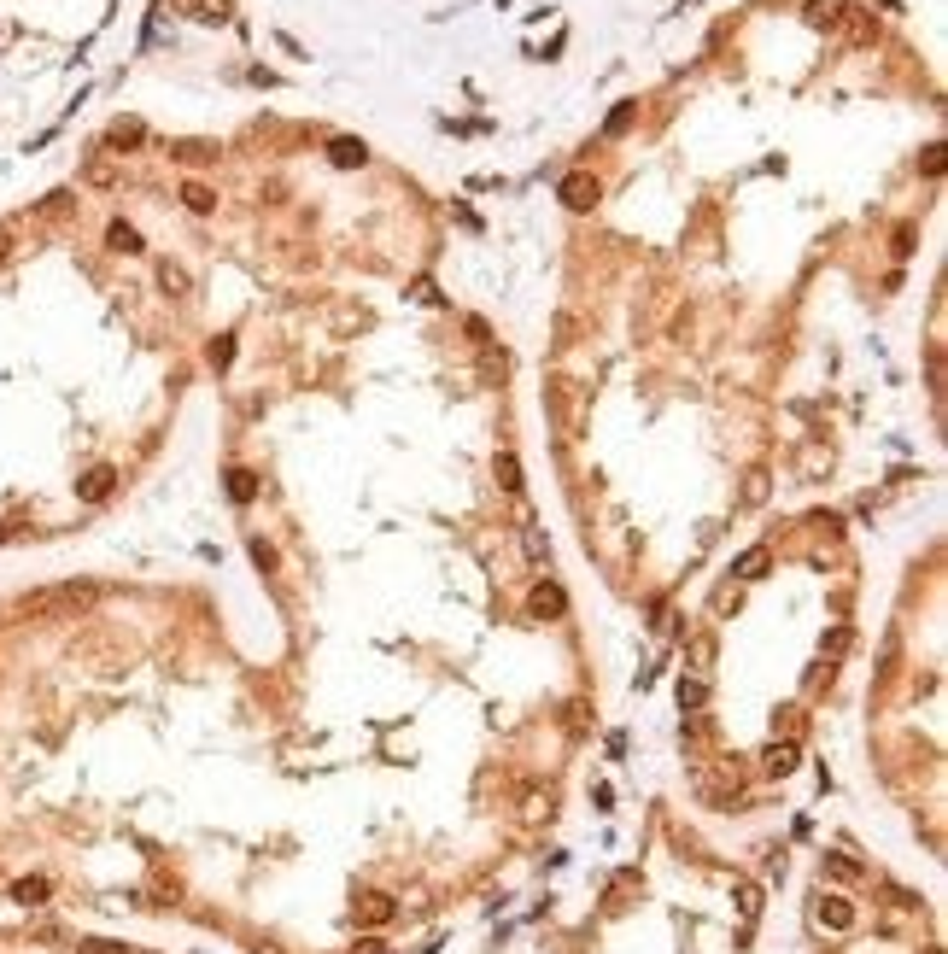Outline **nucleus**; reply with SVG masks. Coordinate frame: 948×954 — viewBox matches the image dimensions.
<instances>
[{
    "label": "nucleus",
    "instance_id": "f03ea898",
    "mask_svg": "<svg viewBox=\"0 0 948 954\" xmlns=\"http://www.w3.org/2000/svg\"><path fill=\"white\" fill-rule=\"evenodd\" d=\"M6 896H12L18 908H42V902L53 896V878H47V872H24V878L6 885Z\"/></svg>",
    "mask_w": 948,
    "mask_h": 954
},
{
    "label": "nucleus",
    "instance_id": "a878e982",
    "mask_svg": "<svg viewBox=\"0 0 948 954\" xmlns=\"http://www.w3.org/2000/svg\"><path fill=\"white\" fill-rule=\"evenodd\" d=\"M825 867H832L837 878H861V867H855V861H843V855H832V861H825Z\"/></svg>",
    "mask_w": 948,
    "mask_h": 954
},
{
    "label": "nucleus",
    "instance_id": "ddd939ff",
    "mask_svg": "<svg viewBox=\"0 0 948 954\" xmlns=\"http://www.w3.org/2000/svg\"><path fill=\"white\" fill-rule=\"evenodd\" d=\"M229 498H235V504H252V498H258V480H252L246 469H229Z\"/></svg>",
    "mask_w": 948,
    "mask_h": 954
},
{
    "label": "nucleus",
    "instance_id": "a211bd4d",
    "mask_svg": "<svg viewBox=\"0 0 948 954\" xmlns=\"http://www.w3.org/2000/svg\"><path fill=\"white\" fill-rule=\"evenodd\" d=\"M158 281H165V293H188V287H194L181 264H158Z\"/></svg>",
    "mask_w": 948,
    "mask_h": 954
},
{
    "label": "nucleus",
    "instance_id": "f257e3e1",
    "mask_svg": "<svg viewBox=\"0 0 948 954\" xmlns=\"http://www.w3.org/2000/svg\"><path fill=\"white\" fill-rule=\"evenodd\" d=\"M544 410H550V421H557V434H574V410H580V387L574 381H544Z\"/></svg>",
    "mask_w": 948,
    "mask_h": 954
},
{
    "label": "nucleus",
    "instance_id": "0eeeda50",
    "mask_svg": "<svg viewBox=\"0 0 948 954\" xmlns=\"http://www.w3.org/2000/svg\"><path fill=\"white\" fill-rule=\"evenodd\" d=\"M767 562H773L767 545H750L738 562H732V574H738V580H761V574H767Z\"/></svg>",
    "mask_w": 948,
    "mask_h": 954
},
{
    "label": "nucleus",
    "instance_id": "20e7f679",
    "mask_svg": "<svg viewBox=\"0 0 948 954\" xmlns=\"http://www.w3.org/2000/svg\"><path fill=\"white\" fill-rule=\"evenodd\" d=\"M527 609H533V615H544V621H562V615H568V597H562V586L539 580V586H533V597H527Z\"/></svg>",
    "mask_w": 948,
    "mask_h": 954
},
{
    "label": "nucleus",
    "instance_id": "f8f14e48",
    "mask_svg": "<svg viewBox=\"0 0 948 954\" xmlns=\"http://www.w3.org/2000/svg\"><path fill=\"white\" fill-rule=\"evenodd\" d=\"M170 153H176L181 164H211V158H217V147H211V140H176Z\"/></svg>",
    "mask_w": 948,
    "mask_h": 954
},
{
    "label": "nucleus",
    "instance_id": "bb28decb",
    "mask_svg": "<svg viewBox=\"0 0 948 954\" xmlns=\"http://www.w3.org/2000/svg\"><path fill=\"white\" fill-rule=\"evenodd\" d=\"M825 650H832V656H843V650H849V627H837L832 638H825Z\"/></svg>",
    "mask_w": 948,
    "mask_h": 954
},
{
    "label": "nucleus",
    "instance_id": "412c9836",
    "mask_svg": "<svg viewBox=\"0 0 948 954\" xmlns=\"http://www.w3.org/2000/svg\"><path fill=\"white\" fill-rule=\"evenodd\" d=\"M194 18H199V24H223V18H229V0H194Z\"/></svg>",
    "mask_w": 948,
    "mask_h": 954
},
{
    "label": "nucleus",
    "instance_id": "2eb2a0df",
    "mask_svg": "<svg viewBox=\"0 0 948 954\" xmlns=\"http://www.w3.org/2000/svg\"><path fill=\"white\" fill-rule=\"evenodd\" d=\"M106 246H112V253H141V235L129 223H112L106 228Z\"/></svg>",
    "mask_w": 948,
    "mask_h": 954
},
{
    "label": "nucleus",
    "instance_id": "393cba45",
    "mask_svg": "<svg viewBox=\"0 0 948 954\" xmlns=\"http://www.w3.org/2000/svg\"><path fill=\"white\" fill-rule=\"evenodd\" d=\"M252 557H258V568H276V545H264V539H252Z\"/></svg>",
    "mask_w": 948,
    "mask_h": 954
},
{
    "label": "nucleus",
    "instance_id": "f3484780",
    "mask_svg": "<svg viewBox=\"0 0 948 954\" xmlns=\"http://www.w3.org/2000/svg\"><path fill=\"white\" fill-rule=\"evenodd\" d=\"M521 550H527L533 562H544V557H550V545H544V533H539V527H533L527 516H521Z\"/></svg>",
    "mask_w": 948,
    "mask_h": 954
},
{
    "label": "nucleus",
    "instance_id": "4468645a",
    "mask_svg": "<svg viewBox=\"0 0 948 954\" xmlns=\"http://www.w3.org/2000/svg\"><path fill=\"white\" fill-rule=\"evenodd\" d=\"M767 773H773V779L796 773V744H773V750H767Z\"/></svg>",
    "mask_w": 948,
    "mask_h": 954
},
{
    "label": "nucleus",
    "instance_id": "423d86ee",
    "mask_svg": "<svg viewBox=\"0 0 948 954\" xmlns=\"http://www.w3.org/2000/svg\"><path fill=\"white\" fill-rule=\"evenodd\" d=\"M112 486H117L112 469H88L83 486H76V498H83V504H100V498H112Z\"/></svg>",
    "mask_w": 948,
    "mask_h": 954
},
{
    "label": "nucleus",
    "instance_id": "6e6552de",
    "mask_svg": "<svg viewBox=\"0 0 948 954\" xmlns=\"http://www.w3.org/2000/svg\"><path fill=\"white\" fill-rule=\"evenodd\" d=\"M358 919H363V926H387V919H392V896H381V890H369V896L358 902Z\"/></svg>",
    "mask_w": 948,
    "mask_h": 954
},
{
    "label": "nucleus",
    "instance_id": "aec40b11",
    "mask_svg": "<svg viewBox=\"0 0 948 954\" xmlns=\"http://www.w3.org/2000/svg\"><path fill=\"white\" fill-rule=\"evenodd\" d=\"M141 135H147V129H141L135 117H117V124H112V147H135Z\"/></svg>",
    "mask_w": 948,
    "mask_h": 954
},
{
    "label": "nucleus",
    "instance_id": "1a4fd4ad",
    "mask_svg": "<svg viewBox=\"0 0 948 954\" xmlns=\"http://www.w3.org/2000/svg\"><path fill=\"white\" fill-rule=\"evenodd\" d=\"M328 158H334L340 170H351V164H363V158H369V147H363V140H351V135H340V140H328Z\"/></svg>",
    "mask_w": 948,
    "mask_h": 954
},
{
    "label": "nucleus",
    "instance_id": "7ed1b4c3",
    "mask_svg": "<svg viewBox=\"0 0 948 954\" xmlns=\"http://www.w3.org/2000/svg\"><path fill=\"white\" fill-rule=\"evenodd\" d=\"M598 199H603V188H598V176H586V170L562 182V205H568V211H591Z\"/></svg>",
    "mask_w": 948,
    "mask_h": 954
},
{
    "label": "nucleus",
    "instance_id": "6ab92c4d",
    "mask_svg": "<svg viewBox=\"0 0 948 954\" xmlns=\"http://www.w3.org/2000/svg\"><path fill=\"white\" fill-rule=\"evenodd\" d=\"M498 480H503V492H521V463H516V451H503V457H498Z\"/></svg>",
    "mask_w": 948,
    "mask_h": 954
},
{
    "label": "nucleus",
    "instance_id": "39448f33",
    "mask_svg": "<svg viewBox=\"0 0 948 954\" xmlns=\"http://www.w3.org/2000/svg\"><path fill=\"white\" fill-rule=\"evenodd\" d=\"M814 926H825V931H849L855 926V908L843 896H820L814 902Z\"/></svg>",
    "mask_w": 948,
    "mask_h": 954
},
{
    "label": "nucleus",
    "instance_id": "9b49d317",
    "mask_svg": "<svg viewBox=\"0 0 948 954\" xmlns=\"http://www.w3.org/2000/svg\"><path fill=\"white\" fill-rule=\"evenodd\" d=\"M808 18H814L820 29H837L843 18H849V6H843V0H808Z\"/></svg>",
    "mask_w": 948,
    "mask_h": 954
},
{
    "label": "nucleus",
    "instance_id": "9d476101",
    "mask_svg": "<svg viewBox=\"0 0 948 954\" xmlns=\"http://www.w3.org/2000/svg\"><path fill=\"white\" fill-rule=\"evenodd\" d=\"M703 702H709V679H703V674L679 679V709H685V715H697Z\"/></svg>",
    "mask_w": 948,
    "mask_h": 954
},
{
    "label": "nucleus",
    "instance_id": "4be33fe9",
    "mask_svg": "<svg viewBox=\"0 0 948 954\" xmlns=\"http://www.w3.org/2000/svg\"><path fill=\"white\" fill-rule=\"evenodd\" d=\"M205 357H211V369H229V364H235V340H229V334H223V340H211Z\"/></svg>",
    "mask_w": 948,
    "mask_h": 954
},
{
    "label": "nucleus",
    "instance_id": "cd10ccee",
    "mask_svg": "<svg viewBox=\"0 0 948 954\" xmlns=\"http://www.w3.org/2000/svg\"><path fill=\"white\" fill-rule=\"evenodd\" d=\"M6 253H12V235H6V228H0V258H6Z\"/></svg>",
    "mask_w": 948,
    "mask_h": 954
},
{
    "label": "nucleus",
    "instance_id": "5701e85b",
    "mask_svg": "<svg viewBox=\"0 0 948 954\" xmlns=\"http://www.w3.org/2000/svg\"><path fill=\"white\" fill-rule=\"evenodd\" d=\"M738 908H743V919H755V913H761V890L743 885V890H738Z\"/></svg>",
    "mask_w": 948,
    "mask_h": 954
},
{
    "label": "nucleus",
    "instance_id": "b1692460",
    "mask_svg": "<svg viewBox=\"0 0 948 954\" xmlns=\"http://www.w3.org/2000/svg\"><path fill=\"white\" fill-rule=\"evenodd\" d=\"M76 954H124L117 942H100V937H88V942H76Z\"/></svg>",
    "mask_w": 948,
    "mask_h": 954
},
{
    "label": "nucleus",
    "instance_id": "dca6fc26",
    "mask_svg": "<svg viewBox=\"0 0 948 954\" xmlns=\"http://www.w3.org/2000/svg\"><path fill=\"white\" fill-rule=\"evenodd\" d=\"M181 199H188V211H199V217H205V211H217V194H211L205 182H188V188H181Z\"/></svg>",
    "mask_w": 948,
    "mask_h": 954
}]
</instances>
